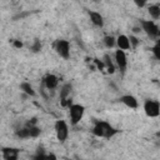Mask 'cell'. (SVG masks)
<instances>
[{
  "label": "cell",
  "mask_w": 160,
  "mask_h": 160,
  "mask_svg": "<svg viewBox=\"0 0 160 160\" xmlns=\"http://www.w3.org/2000/svg\"><path fill=\"white\" fill-rule=\"evenodd\" d=\"M91 132L98 136V138H105V139H111L116 134H119V130L112 128L109 122L106 121H95V125L91 130Z\"/></svg>",
  "instance_id": "1"
},
{
  "label": "cell",
  "mask_w": 160,
  "mask_h": 160,
  "mask_svg": "<svg viewBox=\"0 0 160 160\" xmlns=\"http://www.w3.org/2000/svg\"><path fill=\"white\" fill-rule=\"evenodd\" d=\"M140 25H141V30H142L149 38H151V39H158V38H159L160 30H159V26L156 25L155 21L141 19V20H140Z\"/></svg>",
  "instance_id": "2"
},
{
  "label": "cell",
  "mask_w": 160,
  "mask_h": 160,
  "mask_svg": "<svg viewBox=\"0 0 160 160\" xmlns=\"http://www.w3.org/2000/svg\"><path fill=\"white\" fill-rule=\"evenodd\" d=\"M85 112V108L81 104H71L69 106V115H70V122L71 125H76L80 122Z\"/></svg>",
  "instance_id": "3"
},
{
  "label": "cell",
  "mask_w": 160,
  "mask_h": 160,
  "mask_svg": "<svg viewBox=\"0 0 160 160\" xmlns=\"http://www.w3.org/2000/svg\"><path fill=\"white\" fill-rule=\"evenodd\" d=\"M54 48H55L56 54L60 58H62L65 60L70 59V42L68 40H65V39L56 40L55 44H54Z\"/></svg>",
  "instance_id": "4"
},
{
  "label": "cell",
  "mask_w": 160,
  "mask_h": 160,
  "mask_svg": "<svg viewBox=\"0 0 160 160\" xmlns=\"http://www.w3.org/2000/svg\"><path fill=\"white\" fill-rule=\"evenodd\" d=\"M55 134H56V139L60 142H65V140L69 136V126L66 124L65 120H56L55 121Z\"/></svg>",
  "instance_id": "5"
},
{
  "label": "cell",
  "mask_w": 160,
  "mask_h": 160,
  "mask_svg": "<svg viewBox=\"0 0 160 160\" xmlns=\"http://www.w3.org/2000/svg\"><path fill=\"white\" fill-rule=\"evenodd\" d=\"M144 111L149 118H158L160 115V104L158 100L148 99L144 102Z\"/></svg>",
  "instance_id": "6"
},
{
  "label": "cell",
  "mask_w": 160,
  "mask_h": 160,
  "mask_svg": "<svg viewBox=\"0 0 160 160\" xmlns=\"http://www.w3.org/2000/svg\"><path fill=\"white\" fill-rule=\"evenodd\" d=\"M115 64H116V66L119 68V70L120 71H125L126 70V66H128V58H126V54H125V51L124 50H120V49H118L116 51H115Z\"/></svg>",
  "instance_id": "7"
},
{
  "label": "cell",
  "mask_w": 160,
  "mask_h": 160,
  "mask_svg": "<svg viewBox=\"0 0 160 160\" xmlns=\"http://www.w3.org/2000/svg\"><path fill=\"white\" fill-rule=\"evenodd\" d=\"M1 154H2V158L5 160H18L19 154H20V149L5 146V148H1Z\"/></svg>",
  "instance_id": "8"
},
{
  "label": "cell",
  "mask_w": 160,
  "mask_h": 160,
  "mask_svg": "<svg viewBox=\"0 0 160 160\" xmlns=\"http://www.w3.org/2000/svg\"><path fill=\"white\" fill-rule=\"evenodd\" d=\"M59 84V78L54 74H46L44 78H42V85L48 89V90H54L56 89Z\"/></svg>",
  "instance_id": "9"
},
{
  "label": "cell",
  "mask_w": 160,
  "mask_h": 160,
  "mask_svg": "<svg viewBox=\"0 0 160 160\" xmlns=\"http://www.w3.org/2000/svg\"><path fill=\"white\" fill-rule=\"evenodd\" d=\"M119 100H120V102H122L125 106H128L130 109H138V106H139L138 99L132 95H122Z\"/></svg>",
  "instance_id": "10"
},
{
  "label": "cell",
  "mask_w": 160,
  "mask_h": 160,
  "mask_svg": "<svg viewBox=\"0 0 160 160\" xmlns=\"http://www.w3.org/2000/svg\"><path fill=\"white\" fill-rule=\"evenodd\" d=\"M89 16H90V20L91 22L98 26V28H102L104 26V18L100 12L98 11H89Z\"/></svg>",
  "instance_id": "11"
},
{
  "label": "cell",
  "mask_w": 160,
  "mask_h": 160,
  "mask_svg": "<svg viewBox=\"0 0 160 160\" xmlns=\"http://www.w3.org/2000/svg\"><path fill=\"white\" fill-rule=\"evenodd\" d=\"M116 39V46L120 49V50H129L130 49V42H129V38L126 36V35H124V34H121V35H119L118 38H115Z\"/></svg>",
  "instance_id": "12"
},
{
  "label": "cell",
  "mask_w": 160,
  "mask_h": 160,
  "mask_svg": "<svg viewBox=\"0 0 160 160\" xmlns=\"http://www.w3.org/2000/svg\"><path fill=\"white\" fill-rule=\"evenodd\" d=\"M71 91H72V85H71L70 82H65V84L61 86V89H60V94H59V95H60V101L64 102L66 99H69Z\"/></svg>",
  "instance_id": "13"
},
{
  "label": "cell",
  "mask_w": 160,
  "mask_h": 160,
  "mask_svg": "<svg viewBox=\"0 0 160 160\" xmlns=\"http://www.w3.org/2000/svg\"><path fill=\"white\" fill-rule=\"evenodd\" d=\"M102 62H104V66H105V69H106V71L109 74H114L115 72V65H114V62H112V60H111L109 54H105L102 56Z\"/></svg>",
  "instance_id": "14"
},
{
  "label": "cell",
  "mask_w": 160,
  "mask_h": 160,
  "mask_svg": "<svg viewBox=\"0 0 160 160\" xmlns=\"http://www.w3.org/2000/svg\"><path fill=\"white\" fill-rule=\"evenodd\" d=\"M20 90H21L25 95H28V96H35V95H36L34 88H32L31 84L28 82V81H22V82L20 84Z\"/></svg>",
  "instance_id": "15"
},
{
  "label": "cell",
  "mask_w": 160,
  "mask_h": 160,
  "mask_svg": "<svg viewBox=\"0 0 160 160\" xmlns=\"http://www.w3.org/2000/svg\"><path fill=\"white\" fill-rule=\"evenodd\" d=\"M148 11H149V15H150L154 20H158V19L160 18V6H159L158 4L150 5L149 9H148Z\"/></svg>",
  "instance_id": "16"
},
{
  "label": "cell",
  "mask_w": 160,
  "mask_h": 160,
  "mask_svg": "<svg viewBox=\"0 0 160 160\" xmlns=\"http://www.w3.org/2000/svg\"><path fill=\"white\" fill-rule=\"evenodd\" d=\"M102 42L108 49H111L114 46H116V39L112 35H105L102 38Z\"/></svg>",
  "instance_id": "17"
},
{
  "label": "cell",
  "mask_w": 160,
  "mask_h": 160,
  "mask_svg": "<svg viewBox=\"0 0 160 160\" xmlns=\"http://www.w3.org/2000/svg\"><path fill=\"white\" fill-rule=\"evenodd\" d=\"M15 135L20 139H29L30 138V132H29V128L28 126H24L21 129H18L15 130Z\"/></svg>",
  "instance_id": "18"
},
{
  "label": "cell",
  "mask_w": 160,
  "mask_h": 160,
  "mask_svg": "<svg viewBox=\"0 0 160 160\" xmlns=\"http://www.w3.org/2000/svg\"><path fill=\"white\" fill-rule=\"evenodd\" d=\"M29 132H30V138H38L41 134V129L38 125L34 126H29Z\"/></svg>",
  "instance_id": "19"
},
{
  "label": "cell",
  "mask_w": 160,
  "mask_h": 160,
  "mask_svg": "<svg viewBox=\"0 0 160 160\" xmlns=\"http://www.w3.org/2000/svg\"><path fill=\"white\" fill-rule=\"evenodd\" d=\"M41 48H42L41 41H40L39 39H35V40L32 41V45H31L30 50H31L32 52H40V51H41Z\"/></svg>",
  "instance_id": "20"
},
{
  "label": "cell",
  "mask_w": 160,
  "mask_h": 160,
  "mask_svg": "<svg viewBox=\"0 0 160 160\" xmlns=\"http://www.w3.org/2000/svg\"><path fill=\"white\" fill-rule=\"evenodd\" d=\"M151 51H152V54H154V56H155V59H160V42H159V40H156V44L152 46V49H151Z\"/></svg>",
  "instance_id": "21"
},
{
  "label": "cell",
  "mask_w": 160,
  "mask_h": 160,
  "mask_svg": "<svg viewBox=\"0 0 160 160\" xmlns=\"http://www.w3.org/2000/svg\"><path fill=\"white\" fill-rule=\"evenodd\" d=\"M129 38V42H130V48H138L139 46V44H140V41H139V39L135 36V35H130V36H128Z\"/></svg>",
  "instance_id": "22"
},
{
  "label": "cell",
  "mask_w": 160,
  "mask_h": 160,
  "mask_svg": "<svg viewBox=\"0 0 160 160\" xmlns=\"http://www.w3.org/2000/svg\"><path fill=\"white\" fill-rule=\"evenodd\" d=\"M92 61L95 62V65H96V68H98V70H100V71H102V70L105 69V66H104V62H102V60H99V59H94Z\"/></svg>",
  "instance_id": "23"
},
{
  "label": "cell",
  "mask_w": 160,
  "mask_h": 160,
  "mask_svg": "<svg viewBox=\"0 0 160 160\" xmlns=\"http://www.w3.org/2000/svg\"><path fill=\"white\" fill-rule=\"evenodd\" d=\"M34 125H38V119L36 118H31V119H29V121H26V124H25V126H34Z\"/></svg>",
  "instance_id": "24"
},
{
  "label": "cell",
  "mask_w": 160,
  "mask_h": 160,
  "mask_svg": "<svg viewBox=\"0 0 160 160\" xmlns=\"http://www.w3.org/2000/svg\"><path fill=\"white\" fill-rule=\"evenodd\" d=\"M132 1L138 8H144L146 5V2H148V0H132Z\"/></svg>",
  "instance_id": "25"
},
{
  "label": "cell",
  "mask_w": 160,
  "mask_h": 160,
  "mask_svg": "<svg viewBox=\"0 0 160 160\" xmlns=\"http://www.w3.org/2000/svg\"><path fill=\"white\" fill-rule=\"evenodd\" d=\"M12 46L16 49H21L22 48V42L20 40H12Z\"/></svg>",
  "instance_id": "26"
},
{
  "label": "cell",
  "mask_w": 160,
  "mask_h": 160,
  "mask_svg": "<svg viewBox=\"0 0 160 160\" xmlns=\"http://www.w3.org/2000/svg\"><path fill=\"white\" fill-rule=\"evenodd\" d=\"M132 31H134L135 34H139V32L141 31V28H139V26H134V28H132Z\"/></svg>",
  "instance_id": "27"
},
{
  "label": "cell",
  "mask_w": 160,
  "mask_h": 160,
  "mask_svg": "<svg viewBox=\"0 0 160 160\" xmlns=\"http://www.w3.org/2000/svg\"><path fill=\"white\" fill-rule=\"evenodd\" d=\"M95 1H101V0H95Z\"/></svg>",
  "instance_id": "28"
}]
</instances>
